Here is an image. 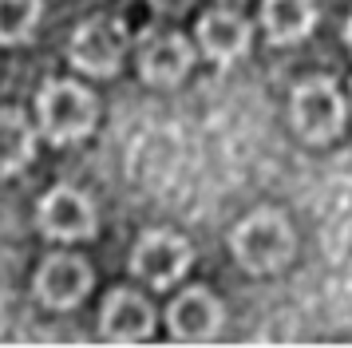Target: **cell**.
Returning a JSON list of instances; mask_svg holds the SVG:
<instances>
[{
    "mask_svg": "<svg viewBox=\"0 0 352 348\" xmlns=\"http://www.w3.org/2000/svg\"><path fill=\"white\" fill-rule=\"evenodd\" d=\"M344 44L352 47V16H349V24H344Z\"/></svg>",
    "mask_w": 352,
    "mask_h": 348,
    "instance_id": "2e32d148",
    "label": "cell"
},
{
    "mask_svg": "<svg viewBox=\"0 0 352 348\" xmlns=\"http://www.w3.org/2000/svg\"><path fill=\"white\" fill-rule=\"evenodd\" d=\"M151 4H155L159 12H166V16H178V12H186L194 0H151Z\"/></svg>",
    "mask_w": 352,
    "mask_h": 348,
    "instance_id": "9a60e30c",
    "label": "cell"
},
{
    "mask_svg": "<svg viewBox=\"0 0 352 348\" xmlns=\"http://www.w3.org/2000/svg\"><path fill=\"white\" fill-rule=\"evenodd\" d=\"M194 67V47L186 44V36L178 32H162V36H146L143 52H139V72L146 83L170 87L178 79H186Z\"/></svg>",
    "mask_w": 352,
    "mask_h": 348,
    "instance_id": "30bf717a",
    "label": "cell"
},
{
    "mask_svg": "<svg viewBox=\"0 0 352 348\" xmlns=\"http://www.w3.org/2000/svg\"><path fill=\"white\" fill-rule=\"evenodd\" d=\"M226 4H241V0H226Z\"/></svg>",
    "mask_w": 352,
    "mask_h": 348,
    "instance_id": "e0dca14e",
    "label": "cell"
},
{
    "mask_svg": "<svg viewBox=\"0 0 352 348\" xmlns=\"http://www.w3.org/2000/svg\"><path fill=\"white\" fill-rule=\"evenodd\" d=\"M293 226L281 210H254L245 221H238V230L230 237V250L238 257L241 269L250 273H273L293 257Z\"/></svg>",
    "mask_w": 352,
    "mask_h": 348,
    "instance_id": "6da1fadb",
    "label": "cell"
},
{
    "mask_svg": "<svg viewBox=\"0 0 352 348\" xmlns=\"http://www.w3.org/2000/svg\"><path fill=\"white\" fill-rule=\"evenodd\" d=\"M91 265L80 253H52L36 273V293L48 309H76L91 293Z\"/></svg>",
    "mask_w": 352,
    "mask_h": 348,
    "instance_id": "8992f818",
    "label": "cell"
},
{
    "mask_svg": "<svg viewBox=\"0 0 352 348\" xmlns=\"http://www.w3.org/2000/svg\"><path fill=\"white\" fill-rule=\"evenodd\" d=\"M44 12L40 0H0V44H20L36 32V20Z\"/></svg>",
    "mask_w": 352,
    "mask_h": 348,
    "instance_id": "5bb4252c",
    "label": "cell"
},
{
    "mask_svg": "<svg viewBox=\"0 0 352 348\" xmlns=\"http://www.w3.org/2000/svg\"><path fill=\"white\" fill-rule=\"evenodd\" d=\"M261 24L273 44H297L317 24V0H265Z\"/></svg>",
    "mask_w": 352,
    "mask_h": 348,
    "instance_id": "7c38bea8",
    "label": "cell"
},
{
    "mask_svg": "<svg viewBox=\"0 0 352 348\" xmlns=\"http://www.w3.org/2000/svg\"><path fill=\"white\" fill-rule=\"evenodd\" d=\"M36 221L48 237H60V241H80V237L96 234V206L83 198L80 190L72 186H56L40 198V210H36Z\"/></svg>",
    "mask_w": 352,
    "mask_h": 348,
    "instance_id": "52a82bcc",
    "label": "cell"
},
{
    "mask_svg": "<svg viewBox=\"0 0 352 348\" xmlns=\"http://www.w3.org/2000/svg\"><path fill=\"white\" fill-rule=\"evenodd\" d=\"M72 63L87 72V76H111L119 60H123V52H127V28H123V20H115V16H91V20H83L80 28L72 32Z\"/></svg>",
    "mask_w": 352,
    "mask_h": 348,
    "instance_id": "3957f363",
    "label": "cell"
},
{
    "mask_svg": "<svg viewBox=\"0 0 352 348\" xmlns=\"http://www.w3.org/2000/svg\"><path fill=\"white\" fill-rule=\"evenodd\" d=\"M36 115H40V127L52 142H76L83 135H91V127H96V99L76 83L48 79L36 99Z\"/></svg>",
    "mask_w": 352,
    "mask_h": 348,
    "instance_id": "7a4b0ae2",
    "label": "cell"
},
{
    "mask_svg": "<svg viewBox=\"0 0 352 348\" xmlns=\"http://www.w3.org/2000/svg\"><path fill=\"white\" fill-rule=\"evenodd\" d=\"M198 44L206 47L210 60L234 63L250 52V24H245L234 8H214V12H206L202 24H198Z\"/></svg>",
    "mask_w": 352,
    "mask_h": 348,
    "instance_id": "8fae6325",
    "label": "cell"
},
{
    "mask_svg": "<svg viewBox=\"0 0 352 348\" xmlns=\"http://www.w3.org/2000/svg\"><path fill=\"white\" fill-rule=\"evenodd\" d=\"M170 332H175L178 340H190V345H202V340H214L218 336V329H222V301L214 297L210 289H202V285H194V289H186L182 297L170 305Z\"/></svg>",
    "mask_w": 352,
    "mask_h": 348,
    "instance_id": "ba28073f",
    "label": "cell"
},
{
    "mask_svg": "<svg viewBox=\"0 0 352 348\" xmlns=\"http://www.w3.org/2000/svg\"><path fill=\"white\" fill-rule=\"evenodd\" d=\"M32 155H36V135L24 119V111L4 107L0 111V178L24 171L32 162Z\"/></svg>",
    "mask_w": 352,
    "mask_h": 348,
    "instance_id": "4fadbf2b",
    "label": "cell"
},
{
    "mask_svg": "<svg viewBox=\"0 0 352 348\" xmlns=\"http://www.w3.org/2000/svg\"><path fill=\"white\" fill-rule=\"evenodd\" d=\"M99 332L107 340H123V345H139L155 332V309L146 305L143 293L135 289H115L103 301V316H99Z\"/></svg>",
    "mask_w": 352,
    "mask_h": 348,
    "instance_id": "9c48e42d",
    "label": "cell"
},
{
    "mask_svg": "<svg viewBox=\"0 0 352 348\" xmlns=\"http://www.w3.org/2000/svg\"><path fill=\"white\" fill-rule=\"evenodd\" d=\"M293 123L309 142H329L344 127V99L333 79H305L293 91Z\"/></svg>",
    "mask_w": 352,
    "mask_h": 348,
    "instance_id": "277c9868",
    "label": "cell"
},
{
    "mask_svg": "<svg viewBox=\"0 0 352 348\" xmlns=\"http://www.w3.org/2000/svg\"><path fill=\"white\" fill-rule=\"evenodd\" d=\"M190 261L194 250L186 237L170 234V230H151V234L139 237V246L131 253V273H139L155 289H170L190 269Z\"/></svg>",
    "mask_w": 352,
    "mask_h": 348,
    "instance_id": "5b68a950",
    "label": "cell"
}]
</instances>
